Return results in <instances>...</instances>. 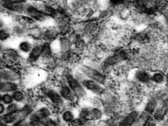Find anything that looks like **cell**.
I'll return each mask as SVG.
<instances>
[{"mask_svg": "<svg viewBox=\"0 0 168 126\" xmlns=\"http://www.w3.org/2000/svg\"><path fill=\"white\" fill-rule=\"evenodd\" d=\"M83 123L84 121L81 119L74 120L72 121V126H82Z\"/></svg>", "mask_w": 168, "mask_h": 126, "instance_id": "cell-25", "label": "cell"}, {"mask_svg": "<svg viewBox=\"0 0 168 126\" xmlns=\"http://www.w3.org/2000/svg\"><path fill=\"white\" fill-rule=\"evenodd\" d=\"M1 99H2V97H1V95H0V101H1Z\"/></svg>", "mask_w": 168, "mask_h": 126, "instance_id": "cell-35", "label": "cell"}, {"mask_svg": "<svg viewBox=\"0 0 168 126\" xmlns=\"http://www.w3.org/2000/svg\"><path fill=\"white\" fill-rule=\"evenodd\" d=\"M167 84H168V75H167Z\"/></svg>", "mask_w": 168, "mask_h": 126, "instance_id": "cell-34", "label": "cell"}, {"mask_svg": "<svg viewBox=\"0 0 168 126\" xmlns=\"http://www.w3.org/2000/svg\"><path fill=\"white\" fill-rule=\"evenodd\" d=\"M0 78L4 79L13 80L18 78V76L13 72L5 70H0Z\"/></svg>", "mask_w": 168, "mask_h": 126, "instance_id": "cell-9", "label": "cell"}, {"mask_svg": "<svg viewBox=\"0 0 168 126\" xmlns=\"http://www.w3.org/2000/svg\"><path fill=\"white\" fill-rule=\"evenodd\" d=\"M43 49H44V47H42L41 46H38L35 47L32 50V51L31 52L30 57V59H32L33 60L37 59L38 57L41 55V53H43Z\"/></svg>", "mask_w": 168, "mask_h": 126, "instance_id": "cell-14", "label": "cell"}, {"mask_svg": "<svg viewBox=\"0 0 168 126\" xmlns=\"http://www.w3.org/2000/svg\"><path fill=\"white\" fill-rule=\"evenodd\" d=\"M49 115V112L48 109H41L35 114V115L31 119V121L32 122H35V121H38L39 120H43L45 119Z\"/></svg>", "mask_w": 168, "mask_h": 126, "instance_id": "cell-8", "label": "cell"}, {"mask_svg": "<svg viewBox=\"0 0 168 126\" xmlns=\"http://www.w3.org/2000/svg\"><path fill=\"white\" fill-rule=\"evenodd\" d=\"M41 121L45 126H57L53 121L49 119H46V118H45V119H43Z\"/></svg>", "mask_w": 168, "mask_h": 126, "instance_id": "cell-22", "label": "cell"}, {"mask_svg": "<svg viewBox=\"0 0 168 126\" xmlns=\"http://www.w3.org/2000/svg\"><path fill=\"white\" fill-rule=\"evenodd\" d=\"M63 118L64 120L66 121H72L73 119V114L71 112H69L67 111L64 113L63 114Z\"/></svg>", "mask_w": 168, "mask_h": 126, "instance_id": "cell-21", "label": "cell"}, {"mask_svg": "<svg viewBox=\"0 0 168 126\" xmlns=\"http://www.w3.org/2000/svg\"><path fill=\"white\" fill-rule=\"evenodd\" d=\"M126 57H127V56H126V53H124L123 51L117 53L116 54L108 58L106 60V61H105L104 64L106 66L114 65V64H118L120 62H122L123 60H126Z\"/></svg>", "mask_w": 168, "mask_h": 126, "instance_id": "cell-2", "label": "cell"}, {"mask_svg": "<svg viewBox=\"0 0 168 126\" xmlns=\"http://www.w3.org/2000/svg\"><path fill=\"white\" fill-rule=\"evenodd\" d=\"M30 44L28 42H22L20 45V48L22 51L25 52H28L30 49Z\"/></svg>", "mask_w": 168, "mask_h": 126, "instance_id": "cell-20", "label": "cell"}, {"mask_svg": "<svg viewBox=\"0 0 168 126\" xmlns=\"http://www.w3.org/2000/svg\"><path fill=\"white\" fill-rule=\"evenodd\" d=\"M9 36V34L5 30H1L0 31V40H4L7 39Z\"/></svg>", "mask_w": 168, "mask_h": 126, "instance_id": "cell-26", "label": "cell"}, {"mask_svg": "<svg viewBox=\"0 0 168 126\" xmlns=\"http://www.w3.org/2000/svg\"><path fill=\"white\" fill-rule=\"evenodd\" d=\"M83 83L87 89L92 91L93 92H94L97 94L100 95L104 93V89L103 88V87H100L95 82L91 81V80H85V81Z\"/></svg>", "mask_w": 168, "mask_h": 126, "instance_id": "cell-4", "label": "cell"}, {"mask_svg": "<svg viewBox=\"0 0 168 126\" xmlns=\"http://www.w3.org/2000/svg\"><path fill=\"white\" fill-rule=\"evenodd\" d=\"M7 112L9 113H13L17 112V106L15 105H11L7 108Z\"/></svg>", "mask_w": 168, "mask_h": 126, "instance_id": "cell-29", "label": "cell"}, {"mask_svg": "<svg viewBox=\"0 0 168 126\" xmlns=\"http://www.w3.org/2000/svg\"><path fill=\"white\" fill-rule=\"evenodd\" d=\"M3 110H4V108H3V106L2 105L0 104V114L2 113L3 112Z\"/></svg>", "mask_w": 168, "mask_h": 126, "instance_id": "cell-31", "label": "cell"}, {"mask_svg": "<svg viewBox=\"0 0 168 126\" xmlns=\"http://www.w3.org/2000/svg\"><path fill=\"white\" fill-rule=\"evenodd\" d=\"M3 84H4V83H3L1 80H0V90H2L3 89Z\"/></svg>", "mask_w": 168, "mask_h": 126, "instance_id": "cell-32", "label": "cell"}, {"mask_svg": "<svg viewBox=\"0 0 168 126\" xmlns=\"http://www.w3.org/2000/svg\"><path fill=\"white\" fill-rule=\"evenodd\" d=\"M101 116V112L97 109H93L91 111H89L87 120L88 119H98Z\"/></svg>", "mask_w": 168, "mask_h": 126, "instance_id": "cell-15", "label": "cell"}, {"mask_svg": "<svg viewBox=\"0 0 168 126\" xmlns=\"http://www.w3.org/2000/svg\"><path fill=\"white\" fill-rule=\"evenodd\" d=\"M0 126H7V125H4V124H3L2 123H0Z\"/></svg>", "mask_w": 168, "mask_h": 126, "instance_id": "cell-33", "label": "cell"}, {"mask_svg": "<svg viewBox=\"0 0 168 126\" xmlns=\"http://www.w3.org/2000/svg\"><path fill=\"white\" fill-rule=\"evenodd\" d=\"M0 27H1V24H0Z\"/></svg>", "mask_w": 168, "mask_h": 126, "instance_id": "cell-36", "label": "cell"}, {"mask_svg": "<svg viewBox=\"0 0 168 126\" xmlns=\"http://www.w3.org/2000/svg\"><path fill=\"white\" fill-rule=\"evenodd\" d=\"M17 88V86L12 83H4L3 86L2 91H11L16 90Z\"/></svg>", "mask_w": 168, "mask_h": 126, "instance_id": "cell-18", "label": "cell"}, {"mask_svg": "<svg viewBox=\"0 0 168 126\" xmlns=\"http://www.w3.org/2000/svg\"><path fill=\"white\" fill-rule=\"evenodd\" d=\"M27 124L25 121H18L17 122V123L14 125L13 126H26Z\"/></svg>", "mask_w": 168, "mask_h": 126, "instance_id": "cell-30", "label": "cell"}, {"mask_svg": "<svg viewBox=\"0 0 168 126\" xmlns=\"http://www.w3.org/2000/svg\"><path fill=\"white\" fill-rule=\"evenodd\" d=\"M82 71L84 72L85 75L89 76V78L95 79L97 82L101 83H103L105 82L104 76L99 73V72L91 68H89L88 66H84L82 68Z\"/></svg>", "mask_w": 168, "mask_h": 126, "instance_id": "cell-1", "label": "cell"}, {"mask_svg": "<svg viewBox=\"0 0 168 126\" xmlns=\"http://www.w3.org/2000/svg\"><path fill=\"white\" fill-rule=\"evenodd\" d=\"M155 120L154 118L150 117L146 121L145 123L143 124V126H154L155 124Z\"/></svg>", "mask_w": 168, "mask_h": 126, "instance_id": "cell-23", "label": "cell"}, {"mask_svg": "<svg viewBox=\"0 0 168 126\" xmlns=\"http://www.w3.org/2000/svg\"><path fill=\"white\" fill-rule=\"evenodd\" d=\"M4 57H5V59L11 61H13L17 59V55L15 51L9 50V51H7V52H5Z\"/></svg>", "mask_w": 168, "mask_h": 126, "instance_id": "cell-17", "label": "cell"}, {"mask_svg": "<svg viewBox=\"0 0 168 126\" xmlns=\"http://www.w3.org/2000/svg\"><path fill=\"white\" fill-rule=\"evenodd\" d=\"M136 78L141 82H148L149 81L150 77V75L145 72L139 71L136 74Z\"/></svg>", "mask_w": 168, "mask_h": 126, "instance_id": "cell-13", "label": "cell"}, {"mask_svg": "<svg viewBox=\"0 0 168 126\" xmlns=\"http://www.w3.org/2000/svg\"><path fill=\"white\" fill-rule=\"evenodd\" d=\"M2 99H3V101L5 103H6V104H9V103H11L13 101V98L9 95H4V96L3 97Z\"/></svg>", "mask_w": 168, "mask_h": 126, "instance_id": "cell-24", "label": "cell"}, {"mask_svg": "<svg viewBox=\"0 0 168 126\" xmlns=\"http://www.w3.org/2000/svg\"><path fill=\"white\" fill-rule=\"evenodd\" d=\"M13 97L16 101H21L23 97V95H22V93L20 92V91H17V92H15L14 93Z\"/></svg>", "mask_w": 168, "mask_h": 126, "instance_id": "cell-27", "label": "cell"}, {"mask_svg": "<svg viewBox=\"0 0 168 126\" xmlns=\"http://www.w3.org/2000/svg\"><path fill=\"white\" fill-rule=\"evenodd\" d=\"M0 49H1V47H0Z\"/></svg>", "mask_w": 168, "mask_h": 126, "instance_id": "cell-37", "label": "cell"}, {"mask_svg": "<svg viewBox=\"0 0 168 126\" xmlns=\"http://www.w3.org/2000/svg\"><path fill=\"white\" fill-rule=\"evenodd\" d=\"M138 116V112L133 111L131 112L124 118L119 126H132L137 119Z\"/></svg>", "mask_w": 168, "mask_h": 126, "instance_id": "cell-5", "label": "cell"}, {"mask_svg": "<svg viewBox=\"0 0 168 126\" xmlns=\"http://www.w3.org/2000/svg\"><path fill=\"white\" fill-rule=\"evenodd\" d=\"M168 109V101H166L163 103L162 107L156 110L154 114V119L156 121H161L163 119L164 116L167 112Z\"/></svg>", "mask_w": 168, "mask_h": 126, "instance_id": "cell-6", "label": "cell"}, {"mask_svg": "<svg viewBox=\"0 0 168 126\" xmlns=\"http://www.w3.org/2000/svg\"><path fill=\"white\" fill-rule=\"evenodd\" d=\"M27 13L32 17L34 18L36 20L41 21L45 18V15L41 13V11L37 10L36 9L34 8V7H29L27 9Z\"/></svg>", "mask_w": 168, "mask_h": 126, "instance_id": "cell-7", "label": "cell"}, {"mask_svg": "<svg viewBox=\"0 0 168 126\" xmlns=\"http://www.w3.org/2000/svg\"><path fill=\"white\" fill-rule=\"evenodd\" d=\"M67 80L68 82L70 84V86L71 87V88L75 91L76 93L79 95V96H82L85 94L84 91L81 88L80 84L78 83L77 80L74 79L72 76H67Z\"/></svg>", "mask_w": 168, "mask_h": 126, "instance_id": "cell-3", "label": "cell"}, {"mask_svg": "<svg viewBox=\"0 0 168 126\" xmlns=\"http://www.w3.org/2000/svg\"><path fill=\"white\" fill-rule=\"evenodd\" d=\"M156 106H157V102H156V100L153 99V100H150L149 102L147 103V107L145 108V111L144 113L147 114L148 116H149L152 113H154L156 111Z\"/></svg>", "mask_w": 168, "mask_h": 126, "instance_id": "cell-10", "label": "cell"}, {"mask_svg": "<svg viewBox=\"0 0 168 126\" xmlns=\"http://www.w3.org/2000/svg\"><path fill=\"white\" fill-rule=\"evenodd\" d=\"M3 5L7 9L17 11H20L22 9V5L19 4V2H6L4 3Z\"/></svg>", "mask_w": 168, "mask_h": 126, "instance_id": "cell-11", "label": "cell"}, {"mask_svg": "<svg viewBox=\"0 0 168 126\" xmlns=\"http://www.w3.org/2000/svg\"><path fill=\"white\" fill-rule=\"evenodd\" d=\"M50 48L48 45H45V46L44 47V49H43V53L45 56H49L50 55Z\"/></svg>", "mask_w": 168, "mask_h": 126, "instance_id": "cell-28", "label": "cell"}, {"mask_svg": "<svg viewBox=\"0 0 168 126\" xmlns=\"http://www.w3.org/2000/svg\"><path fill=\"white\" fill-rule=\"evenodd\" d=\"M48 95L51 99V100L54 104H57V105L62 104V99L60 97V95H58L56 92H54V91H50L48 92Z\"/></svg>", "mask_w": 168, "mask_h": 126, "instance_id": "cell-12", "label": "cell"}, {"mask_svg": "<svg viewBox=\"0 0 168 126\" xmlns=\"http://www.w3.org/2000/svg\"><path fill=\"white\" fill-rule=\"evenodd\" d=\"M152 79H153L155 82L160 83L163 81L164 76L161 73H156L152 76Z\"/></svg>", "mask_w": 168, "mask_h": 126, "instance_id": "cell-19", "label": "cell"}, {"mask_svg": "<svg viewBox=\"0 0 168 126\" xmlns=\"http://www.w3.org/2000/svg\"><path fill=\"white\" fill-rule=\"evenodd\" d=\"M61 95L62 97H64L66 99H68V100L72 99V97H73L72 91H70V89L69 88H68V87H64L62 88Z\"/></svg>", "mask_w": 168, "mask_h": 126, "instance_id": "cell-16", "label": "cell"}]
</instances>
